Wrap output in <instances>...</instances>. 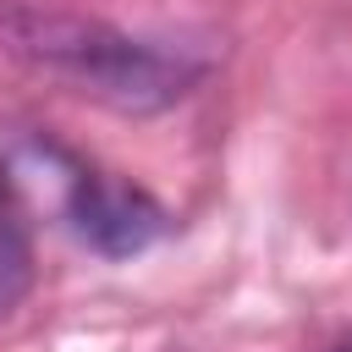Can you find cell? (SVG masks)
<instances>
[{
  "mask_svg": "<svg viewBox=\"0 0 352 352\" xmlns=\"http://www.w3.org/2000/svg\"><path fill=\"white\" fill-rule=\"evenodd\" d=\"M6 44L33 60V66H50L60 77H72L82 94L94 99H110L121 110H154V104H170L187 82V66H176L170 55L126 38V33H110L99 22H82V16H38V11H16L0 22Z\"/></svg>",
  "mask_w": 352,
  "mask_h": 352,
  "instance_id": "1",
  "label": "cell"
},
{
  "mask_svg": "<svg viewBox=\"0 0 352 352\" xmlns=\"http://www.w3.org/2000/svg\"><path fill=\"white\" fill-rule=\"evenodd\" d=\"M66 214L77 220V236L94 242L99 253H138V248H148L165 231V214H160V204L148 192H138L126 182L88 176V170H82Z\"/></svg>",
  "mask_w": 352,
  "mask_h": 352,
  "instance_id": "2",
  "label": "cell"
},
{
  "mask_svg": "<svg viewBox=\"0 0 352 352\" xmlns=\"http://www.w3.org/2000/svg\"><path fill=\"white\" fill-rule=\"evenodd\" d=\"M336 352H352V336H346V341H341V346H336Z\"/></svg>",
  "mask_w": 352,
  "mask_h": 352,
  "instance_id": "3",
  "label": "cell"
}]
</instances>
